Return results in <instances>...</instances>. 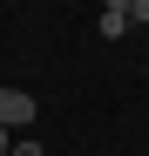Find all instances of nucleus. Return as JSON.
<instances>
[{"instance_id": "f257e3e1", "label": "nucleus", "mask_w": 149, "mask_h": 156, "mask_svg": "<svg viewBox=\"0 0 149 156\" xmlns=\"http://www.w3.org/2000/svg\"><path fill=\"white\" fill-rule=\"evenodd\" d=\"M20 122H34V95L27 88H0V129H20Z\"/></svg>"}, {"instance_id": "f03ea898", "label": "nucleus", "mask_w": 149, "mask_h": 156, "mask_svg": "<svg viewBox=\"0 0 149 156\" xmlns=\"http://www.w3.org/2000/svg\"><path fill=\"white\" fill-rule=\"evenodd\" d=\"M95 34H102V41H122V34H129V14H109L102 7V27H95Z\"/></svg>"}, {"instance_id": "7ed1b4c3", "label": "nucleus", "mask_w": 149, "mask_h": 156, "mask_svg": "<svg viewBox=\"0 0 149 156\" xmlns=\"http://www.w3.org/2000/svg\"><path fill=\"white\" fill-rule=\"evenodd\" d=\"M129 20H136V27H149V0H129Z\"/></svg>"}, {"instance_id": "20e7f679", "label": "nucleus", "mask_w": 149, "mask_h": 156, "mask_svg": "<svg viewBox=\"0 0 149 156\" xmlns=\"http://www.w3.org/2000/svg\"><path fill=\"white\" fill-rule=\"evenodd\" d=\"M102 7H109V14H129V0H102ZM129 27H136V20H129Z\"/></svg>"}, {"instance_id": "39448f33", "label": "nucleus", "mask_w": 149, "mask_h": 156, "mask_svg": "<svg viewBox=\"0 0 149 156\" xmlns=\"http://www.w3.org/2000/svg\"><path fill=\"white\" fill-rule=\"evenodd\" d=\"M0 156H14V129H0Z\"/></svg>"}, {"instance_id": "423d86ee", "label": "nucleus", "mask_w": 149, "mask_h": 156, "mask_svg": "<svg viewBox=\"0 0 149 156\" xmlns=\"http://www.w3.org/2000/svg\"><path fill=\"white\" fill-rule=\"evenodd\" d=\"M14 156H41V143H14Z\"/></svg>"}]
</instances>
